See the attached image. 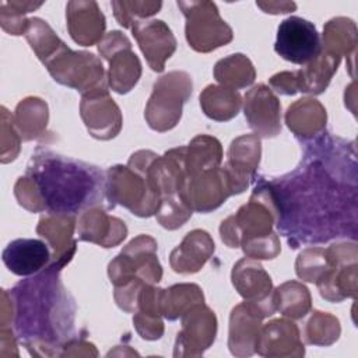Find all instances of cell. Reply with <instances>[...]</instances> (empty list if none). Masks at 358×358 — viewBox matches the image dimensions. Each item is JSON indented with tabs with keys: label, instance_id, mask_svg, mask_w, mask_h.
Segmentation results:
<instances>
[{
	"label": "cell",
	"instance_id": "1",
	"mask_svg": "<svg viewBox=\"0 0 358 358\" xmlns=\"http://www.w3.org/2000/svg\"><path fill=\"white\" fill-rule=\"evenodd\" d=\"M305 158L291 173L263 180L275 225L289 248L327 242L357 232L355 159L347 144L323 134L306 141Z\"/></svg>",
	"mask_w": 358,
	"mask_h": 358
},
{
	"label": "cell",
	"instance_id": "2",
	"mask_svg": "<svg viewBox=\"0 0 358 358\" xmlns=\"http://www.w3.org/2000/svg\"><path fill=\"white\" fill-rule=\"evenodd\" d=\"M63 267L52 262L8 292L13 306L10 327L34 355H59L71 340L76 305L60 280Z\"/></svg>",
	"mask_w": 358,
	"mask_h": 358
},
{
	"label": "cell",
	"instance_id": "3",
	"mask_svg": "<svg viewBox=\"0 0 358 358\" xmlns=\"http://www.w3.org/2000/svg\"><path fill=\"white\" fill-rule=\"evenodd\" d=\"M43 211L77 215L102 203L103 173L94 165L38 148L27 166Z\"/></svg>",
	"mask_w": 358,
	"mask_h": 358
},
{
	"label": "cell",
	"instance_id": "4",
	"mask_svg": "<svg viewBox=\"0 0 358 358\" xmlns=\"http://www.w3.org/2000/svg\"><path fill=\"white\" fill-rule=\"evenodd\" d=\"M274 224L275 211L260 179L249 201L221 222L220 235L228 248H242L248 257L270 259L280 248V239L273 232Z\"/></svg>",
	"mask_w": 358,
	"mask_h": 358
},
{
	"label": "cell",
	"instance_id": "5",
	"mask_svg": "<svg viewBox=\"0 0 358 358\" xmlns=\"http://www.w3.org/2000/svg\"><path fill=\"white\" fill-rule=\"evenodd\" d=\"M105 196L112 207L127 208L134 215L151 217L159 207V196L141 168L116 165L106 171Z\"/></svg>",
	"mask_w": 358,
	"mask_h": 358
},
{
	"label": "cell",
	"instance_id": "6",
	"mask_svg": "<svg viewBox=\"0 0 358 358\" xmlns=\"http://www.w3.org/2000/svg\"><path fill=\"white\" fill-rule=\"evenodd\" d=\"M193 90L192 77L186 71H171L154 84L152 94L145 106V120L155 131L173 129L182 117L183 103Z\"/></svg>",
	"mask_w": 358,
	"mask_h": 358
},
{
	"label": "cell",
	"instance_id": "7",
	"mask_svg": "<svg viewBox=\"0 0 358 358\" xmlns=\"http://www.w3.org/2000/svg\"><path fill=\"white\" fill-rule=\"evenodd\" d=\"M178 7L186 18L185 35L193 50L208 53L232 41V28L221 18L215 3L178 1Z\"/></svg>",
	"mask_w": 358,
	"mask_h": 358
},
{
	"label": "cell",
	"instance_id": "8",
	"mask_svg": "<svg viewBox=\"0 0 358 358\" xmlns=\"http://www.w3.org/2000/svg\"><path fill=\"white\" fill-rule=\"evenodd\" d=\"M43 64L56 83L74 88L83 95L106 87L102 62L94 53L76 52L64 43Z\"/></svg>",
	"mask_w": 358,
	"mask_h": 358
},
{
	"label": "cell",
	"instance_id": "9",
	"mask_svg": "<svg viewBox=\"0 0 358 358\" xmlns=\"http://www.w3.org/2000/svg\"><path fill=\"white\" fill-rule=\"evenodd\" d=\"M110 282L117 287L131 280L157 284L162 277V267L157 259V242L148 235H138L109 263Z\"/></svg>",
	"mask_w": 358,
	"mask_h": 358
},
{
	"label": "cell",
	"instance_id": "10",
	"mask_svg": "<svg viewBox=\"0 0 358 358\" xmlns=\"http://www.w3.org/2000/svg\"><path fill=\"white\" fill-rule=\"evenodd\" d=\"M98 50L109 62V87L117 94H127L141 76V63L131 50L129 38L120 31H110L98 43Z\"/></svg>",
	"mask_w": 358,
	"mask_h": 358
},
{
	"label": "cell",
	"instance_id": "11",
	"mask_svg": "<svg viewBox=\"0 0 358 358\" xmlns=\"http://www.w3.org/2000/svg\"><path fill=\"white\" fill-rule=\"evenodd\" d=\"M329 270L316 281L322 298L340 302L357 296V245L338 243L327 248Z\"/></svg>",
	"mask_w": 358,
	"mask_h": 358
},
{
	"label": "cell",
	"instance_id": "12",
	"mask_svg": "<svg viewBox=\"0 0 358 358\" xmlns=\"http://www.w3.org/2000/svg\"><path fill=\"white\" fill-rule=\"evenodd\" d=\"M274 50L287 62L306 66L322 53V38L310 21L292 15L278 25Z\"/></svg>",
	"mask_w": 358,
	"mask_h": 358
},
{
	"label": "cell",
	"instance_id": "13",
	"mask_svg": "<svg viewBox=\"0 0 358 358\" xmlns=\"http://www.w3.org/2000/svg\"><path fill=\"white\" fill-rule=\"evenodd\" d=\"M217 317L204 302L193 305L182 315V330L178 333L175 357L201 355L215 340Z\"/></svg>",
	"mask_w": 358,
	"mask_h": 358
},
{
	"label": "cell",
	"instance_id": "14",
	"mask_svg": "<svg viewBox=\"0 0 358 358\" xmlns=\"http://www.w3.org/2000/svg\"><path fill=\"white\" fill-rule=\"evenodd\" d=\"M80 115L88 133L98 140H110L122 129L123 117L106 87L87 92L81 98Z\"/></svg>",
	"mask_w": 358,
	"mask_h": 358
},
{
	"label": "cell",
	"instance_id": "15",
	"mask_svg": "<svg viewBox=\"0 0 358 358\" xmlns=\"http://www.w3.org/2000/svg\"><path fill=\"white\" fill-rule=\"evenodd\" d=\"M281 103L266 84L249 90L243 101V113L250 129L259 137L271 138L281 131Z\"/></svg>",
	"mask_w": 358,
	"mask_h": 358
},
{
	"label": "cell",
	"instance_id": "16",
	"mask_svg": "<svg viewBox=\"0 0 358 358\" xmlns=\"http://www.w3.org/2000/svg\"><path fill=\"white\" fill-rule=\"evenodd\" d=\"M231 278L235 289L245 301L262 306L270 316L275 312L271 278L256 259L248 256L241 259L234 266Z\"/></svg>",
	"mask_w": 358,
	"mask_h": 358
},
{
	"label": "cell",
	"instance_id": "17",
	"mask_svg": "<svg viewBox=\"0 0 358 358\" xmlns=\"http://www.w3.org/2000/svg\"><path fill=\"white\" fill-rule=\"evenodd\" d=\"M229 196H232L231 185L224 168L221 166L187 178L185 200L193 211H213Z\"/></svg>",
	"mask_w": 358,
	"mask_h": 358
},
{
	"label": "cell",
	"instance_id": "18",
	"mask_svg": "<svg viewBox=\"0 0 358 358\" xmlns=\"http://www.w3.org/2000/svg\"><path fill=\"white\" fill-rule=\"evenodd\" d=\"M130 29L151 70L164 71L165 62L176 50V38L171 28L161 20H138L131 24Z\"/></svg>",
	"mask_w": 358,
	"mask_h": 358
},
{
	"label": "cell",
	"instance_id": "19",
	"mask_svg": "<svg viewBox=\"0 0 358 358\" xmlns=\"http://www.w3.org/2000/svg\"><path fill=\"white\" fill-rule=\"evenodd\" d=\"M260 162V140L256 134L235 138L228 150L224 171L228 176L232 194L246 190L256 176Z\"/></svg>",
	"mask_w": 358,
	"mask_h": 358
},
{
	"label": "cell",
	"instance_id": "20",
	"mask_svg": "<svg viewBox=\"0 0 358 358\" xmlns=\"http://www.w3.org/2000/svg\"><path fill=\"white\" fill-rule=\"evenodd\" d=\"M264 317H267L266 312L248 301L232 309L228 337V347L232 355L249 357L256 352L262 320Z\"/></svg>",
	"mask_w": 358,
	"mask_h": 358
},
{
	"label": "cell",
	"instance_id": "21",
	"mask_svg": "<svg viewBox=\"0 0 358 358\" xmlns=\"http://www.w3.org/2000/svg\"><path fill=\"white\" fill-rule=\"evenodd\" d=\"M4 266L15 275L38 274L52 263L49 245L41 239L20 238L11 241L3 250Z\"/></svg>",
	"mask_w": 358,
	"mask_h": 358
},
{
	"label": "cell",
	"instance_id": "22",
	"mask_svg": "<svg viewBox=\"0 0 358 358\" xmlns=\"http://www.w3.org/2000/svg\"><path fill=\"white\" fill-rule=\"evenodd\" d=\"M66 20L70 36L81 46H92L103 38L106 20L96 1H69L66 6Z\"/></svg>",
	"mask_w": 358,
	"mask_h": 358
},
{
	"label": "cell",
	"instance_id": "23",
	"mask_svg": "<svg viewBox=\"0 0 358 358\" xmlns=\"http://www.w3.org/2000/svg\"><path fill=\"white\" fill-rule=\"evenodd\" d=\"M256 352L263 357H301L305 354L298 326L287 319H275L262 326Z\"/></svg>",
	"mask_w": 358,
	"mask_h": 358
},
{
	"label": "cell",
	"instance_id": "24",
	"mask_svg": "<svg viewBox=\"0 0 358 358\" xmlns=\"http://www.w3.org/2000/svg\"><path fill=\"white\" fill-rule=\"evenodd\" d=\"M77 234L80 241L92 242L102 248H113L126 238L127 228L122 220L108 215L99 207H91L81 213Z\"/></svg>",
	"mask_w": 358,
	"mask_h": 358
},
{
	"label": "cell",
	"instance_id": "25",
	"mask_svg": "<svg viewBox=\"0 0 358 358\" xmlns=\"http://www.w3.org/2000/svg\"><path fill=\"white\" fill-rule=\"evenodd\" d=\"M74 229L76 215L46 213L41 217L36 232L45 238L52 248V262L66 266L71 260L76 252V241L73 239Z\"/></svg>",
	"mask_w": 358,
	"mask_h": 358
},
{
	"label": "cell",
	"instance_id": "26",
	"mask_svg": "<svg viewBox=\"0 0 358 358\" xmlns=\"http://www.w3.org/2000/svg\"><path fill=\"white\" fill-rule=\"evenodd\" d=\"M214 253V242L208 232L194 229L176 246L169 257L173 271L180 274L197 273Z\"/></svg>",
	"mask_w": 358,
	"mask_h": 358
},
{
	"label": "cell",
	"instance_id": "27",
	"mask_svg": "<svg viewBox=\"0 0 358 358\" xmlns=\"http://www.w3.org/2000/svg\"><path fill=\"white\" fill-rule=\"evenodd\" d=\"M288 129L303 141L320 137L326 127V109L313 98H302L292 103L285 113Z\"/></svg>",
	"mask_w": 358,
	"mask_h": 358
},
{
	"label": "cell",
	"instance_id": "28",
	"mask_svg": "<svg viewBox=\"0 0 358 358\" xmlns=\"http://www.w3.org/2000/svg\"><path fill=\"white\" fill-rule=\"evenodd\" d=\"M222 161L221 143L211 136L199 134L185 147V168L187 178L218 168Z\"/></svg>",
	"mask_w": 358,
	"mask_h": 358
},
{
	"label": "cell",
	"instance_id": "29",
	"mask_svg": "<svg viewBox=\"0 0 358 358\" xmlns=\"http://www.w3.org/2000/svg\"><path fill=\"white\" fill-rule=\"evenodd\" d=\"M340 62L341 57L322 50V53L313 62L296 70L299 92H308L313 95L322 94L337 71Z\"/></svg>",
	"mask_w": 358,
	"mask_h": 358
},
{
	"label": "cell",
	"instance_id": "30",
	"mask_svg": "<svg viewBox=\"0 0 358 358\" xmlns=\"http://www.w3.org/2000/svg\"><path fill=\"white\" fill-rule=\"evenodd\" d=\"M241 105L239 92L224 85H207L200 94V106L204 115L217 122H227L235 117Z\"/></svg>",
	"mask_w": 358,
	"mask_h": 358
},
{
	"label": "cell",
	"instance_id": "31",
	"mask_svg": "<svg viewBox=\"0 0 358 358\" xmlns=\"http://www.w3.org/2000/svg\"><path fill=\"white\" fill-rule=\"evenodd\" d=\"M48 117L46 102L36 96H28L17 105L13 122L20 137L24 141H31L45 133Z\"/></svg>",
	"mask_w": 358,
	"mask_h": 358
},
{
	"label": "cell",
	"instance_id": "32",
	"mask_svg": "<svg viewBox=\"0 0 358 358\" xmlns=\"http://www.w3.org/2000/svg\"><path fill=\"white\" fill-rule=\"evenodd\" d=\"M322 48L324 52L354 60L357 48V27L352 20L345 17L331 18L323 28Z\"/></svg>",
	"mask_w": 358,
	"mask_h": 358
},
{
	"label": "cell",
	"instance_id": "33",
	"mask_svg": "<svg viewBox=\"0 0 358 358\" xmlns=\"http://www.w3.org/2000/svg\"><path fill=\"white\" fill-rule=\"evenodd\" d=\"M214 77L221 85L239 90L253 84L256 70L249 57L242 53H234L215 63Z\"/></svg>",
	"mask_w": 358,
	"mask_h": 358
},
{
	"label": "cell",
	"instance_id": "34",
	"mask_svg": "<svg viewBox=\"0 0 358 358\" xmlns=\"http://www.w3.org/2000/svg\"><path fill=\"white\" fill-rule=\"evenodd\" d=\"M204 302L201 288L196 284H176L161 291L159 309L168 320H176L193 305Z\"/></svg>",
	"mask_w": 358,
	"mask_h": 358
},
{
	"label": "cell",
	"instance_id": "35",
	"mask_svg": "<svg viewBox=\"0 0 358 358\" xmlns=\"http://www.w3.org/2000/svg\"><path fill=\"white\" fill-rule=\"evenodd\" d=\"M275 310L291 319H301L310 310V294L298 281H287L274 289Z\"/></svg>",
	"mask_w": 358,
	"mask_h": 358
},
{
	"label": "cell",
	"instance_id": "36",
	"mask_svg": "<svg viewBox=\"0 0 358 358\" xmlns=\"http://www.w3.org/2000/svg\"><path fill=\"white\" fill-rule=\"evenodd\" d=\"M24 35L36 57L42 63H46L64 45V42L55 34L50 25L38 17L29 18Z\"/></svg>",
	"mask_w": 358,
	"mask_h": 358
},
{
	"label": "cell",
	"instance_id": "37",
	"mask_svg": "<svg viewBox=\"0 0 358 358\" xmlns=\"http://www.w3.org/2000/svg\"><path fill=\"white\" fill-rule=\"evenodd\" d=\"M338 319L320 310H315L305 327V340L313 345H330L340 336Z\"/></svg>",
	"mask_w": 358,
	"mask_h": 358
},
{
	"label": "cell",
	"instance_id": "38",
	"mask_svg": "<svg viewBox=\"0 0 358 358\" xmlns=\"http://www.w3.org/2000/svg\"><path fill=\"white\" fill-rule=\"evenodd\" d=\"M330 267V256L327 249L306 248L302 250L295 262L296 275L309 282H316Z\"/></svg>",
	"mask_w": 358,
	"mask_h": 358
},
{
	"label": "cell",
	"instance_id": "39",
	"mask_svg": "<svg viewBox=\"0 0 358 358\" xmlns=\"http://www.w3.org/2000/svg\"><path fill=\"white\" fill-rule=\"evenodd\" d=\"M42 3L32 1H1L0 3V24L10 35H24L29 22L25 18L27 13L39 8Z\"/></svg>",
	"mask_w": 358,
	"mask_h": 358
},
{
	"label": "cell",
	"instance_id": "40",
	"mask_svg": "<svg viewBox=\"0 0 358 358\" xmlns=\"http://www.w3.org/2000/svg\"><path fill=\"white\" fill-rule=\"evenodd\" d=\"M112 8L116 21L123 28H130L134 21L140 18H148L157 14L162 3L161 1H112Z\"/></svg>",
	"mask_w": 358,
	"mask_h": 358
},
{
	"label": "cell",
	"instance_id": "41",
	"mask_svg": "<svg viewBox=\"0 0 358 358\" xmlns=\"http://www.w3.org/2000/svg\"><path fill=\"white\" fill-rule=\"evenodd\" d=\"M134 327L137 333L145 340H158L164 333V324L161 320V315L136 312L133 317Z\"/></svg>",
	"mask_w": 358,
	"mask_h": 358
},
{
	"label": "cell",
	"instance_id": "42",
	"mask_svg": "<svg viewBox=\"0 0 358 358\" xmlns=\"http://www.w3.org/2000/svg\"><path fill=\"white\" fill-rule=\"evenodd\" d=\"M270 88L281 95H294L299 92L296 71H281L274 74L270 81Z\"/></svg>",
	"mask_w": 358,
	"mask_h": 358
},
{
	"label": "cell",
	"instance_id": "43",
	"mask_svg": "<svg viewBox=\"0 0 358 358\" xmlns=\"http://www.w3.org/2000/svg\"><path fill=\"white\" fill-rule=\"evenodd\" d=\"M256 6L268 14H285L296 8V4L294 1H256Z\"/></svg>",
	"mask_w": 358,
	"mask_h": 358
}]
</instances>
